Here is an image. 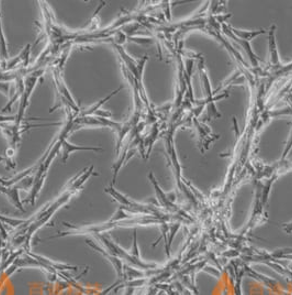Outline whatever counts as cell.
<instances>
[{
	"instance_id": "cell-1",
	"label": "cell",
	"mask_w": 292,
	"mask_h": 295,
	"mask_svg": "<svg viewBox=\"0 0 292 295\" xmlns=\"http://www.w3.org/2000/svg\"><path fill=\"white\" fill-rule=\"evenodd\" d=\"M95 176H97L98 173L95 171L93 166L84 168L79 174H77L76 176L70 180L67 186L64 188L62 194L57 198L47 204L29 220H21L19 226L12 228V232H9L5 248H8L12 252H15V251L29 252L31 251L33 236L51 220V218L56 214L59 208L67 205L80 192L84 185L89 181V178Z\"/></svg>"
},
{
	"instance_id": "cell-2",
	"label": "cell",
	"mask_w": 292,
	"mask_h": 295,
	"mask_svg": "<svg viewBox=\"0 0 292 295\" xmlns=\"http://www.w3.org/2000/svg\"><path fill=\"white\" fill-rule=\"evenodd\" d=\"M67 120H66V124L64 128L60 131V134L55 138V140L52 142V144L49 146L47 151L45 152V156H43V159L37 163L36 166H33L34 168V178H33V184L31 188V193L29 196V203L31 206H34L36 203V198L38 194H40L41 190L45 182V178L48 174L49 168L52 166V162L55 160V158L59 154L60 149L63 148V144L65 140H67L68 136L74 134L73 127H74V120L79 116V114H74L71 112H65Z\"/></svg>"
},
{
	"instance_id": "cell-3",
	"label": "cell",
	"mask_w": 292,
	"mask_h": 295,
	"mask_svg": "<svg viewBox=\"0 0 292 295\" xmlns=\"http://www.w3.org/2000/svg\"><path fill=\"white\" fill-rule=\"evenodd\" d=\"M71 46H73V44H70V43L65 44L62 48V50L57 54V56L53 60V62L49 65L52 70V78L54 82L55 90H56V105L51 109V112L56 110L57 108H62L65 112H73L77 114H79L81 112L79 107L77 106L73 96H71L63 76L64 65L66 61H67Z\"/></svg>"
},
{
	"instance_id": "cell-4",
	"label": "cell",
	"mask_w": 292,
	"mask_h": 295,
	"mask_svg": "<svg viewBox=\"0 0 292 295\" xmlns=\"http://www.w3.org/2000/svg\"><path fill=\"white\" fill-rule=\"evenodd\" d=\"M113 48L117 50L120 60L122 61L123 66L129 70L131 75L133 76V78L137 82V84L141 87L142 90H144V86H143V72H144V68L146 65V62L148 61V56H143L140 60H134L132 58L122 46L118 44H112Z\"/></svg>"
},
{
	"instance_id": "cell-5",
	"label": "cell",
	"mask_w": 292,
	"mask_h": 295,
	"mask_svg": "<svg viewBox=\"0 0 292 295\" xmlns=\"http://www.w3.org/2000/svg\"><path fill=\"white\" fill-rule=\"evenodd\" d=\"M222 30H223V34H227L230 38V39H232L233 41H235L242 48H243V50L246 53L247 58H249L250 63H251V65H252L253 68H258V66H260V65H258V62H260L261 60L257 58V56L254 53V51H253V48L251 46V43L250 42H246V41H243V40L239 39V38H236L232 34V31H231L230 26H228L227 24H222Z\"/></svg>"
},
{
	"instance_id": "cell-6",
	"label": "cell",
	"mask_w": 292,
	"mask_h": 295,
	"mask_svg": "<svg viewBox=\"0 0 292 295\" xmlns=\"http://www.w3.org/2000/svg\"><path fill=\"white\" fill-rule=\"evenodd\" d=\"M275 31H276V26H272L271 29L268 30V48H269V60H271V65L274 68H279L280 60L279 53L277 48L276 36H275Z\"/></svg>"
},
{
	"instance_id": "cell-7",
	"label": "cell",
	"mask_w": 292,
	"mask_h": 295,
	"mask_svg": "<svg viewBox=\"0 0 292 295\" xmlns=\"http://www.w3.org/2000/svg\"><path fill=\"white\" fill-rule=\"evenodd\" d=\"M192 124H194V127L198 131V134H199L200 138V146H205V149H208L210 142H212L214 139H218V136H214L210 129L206 127L205 124L198 122L196 118L192 119Z\"/></svg>"
},
{
	"instance_id": "cell-8",
	"label": "cell",
	"mask_w": 292,
	"mask_h": 295,
	"mask_svg": "<svg viewBox=\"0 0 292 295\" xmlns=\"http://www.w3.org/2000/svg\"><path fill=\"white\" fill-rule=\"evenodd\" d=\"M63 162L66 163L68 156L73 154L75 151H93V152H101L103 151L102 148H91V146H74L69 144L67 140L64 141L63 144Z\"/></svg>"
},
{
	"instance_id": "cell-9",
	"label": "cell",
	"mask_w": 292,
	"mask_h": 295,
	"mask_svg": "<svg viewBox=\"0 0 292 295\" xmlns=\"http://www.w3.org/2000/svg\"><path fill=\"white\" fill-rule=\"evenodd\" d=\"M231 31H232V34L236 36L239 38V39L246 41V42H250L253 41L255 39V38L263 36V34H266V31L265 30H257V31H244V30H239V29H235L233 26H230Z\"/></svg>"
},
{
	"instance_id": "cell-10",
	"label": "cell",
	"mask_w": 292,
	"mask_h": 295,
	"mask_svg": "<svg viewBox=\"0 0 292 295\" xmlns=\"http://www.w3.org/2000/svg\"><path fill=\"white\" fill-rule=\"evenodd\" d=\"M233 269H234V276H233V290H234V295H243L242 294V290H241V282H242V278L245 276V271H244V266H242V269H240V264H236V262L233 261Z\"/></svg>"
},
{
	"instance_id": "cell-11",
	"label": "cell",
	"mask_w": 292,
	"mask_h": 295,
	"mask_svg": "<svg viewBox=\"0 0 292 295\" xmlns=\"http://www.w3.org/2000/svg\"><path fill=\"white\" fill-rule=\"evenodd\" d=\"M9 53H8V46L5 41V36L2 30V22H1V14H0V65H4L9 61Z\"/></svg>"
},
{
	"instance_id": "cell-12",
	"label": "cell",
	"mask_w": 292,
	"mask_h": 295,
	"mask_svg": "<svg viewBox=\"0 0 292 295\" xmlns=\"http://www.w3.org/2000/svg\"><path fill=\"white\" fill-rule=\"evenodd\" d=\"M291 149H292V129H291L290 136H289V139L287 141V144H286V148H285V150H284L283 154H282V159H280V162H284L285 161V159L289 154V152L291 151Z\"/></svg>"
},
{
	"instance_id": "cell-13",
	"label": "cell",
	"mask_w": 292,
	"mask_h": 295,
	"mask_svg": "<svg viewBox=\"0 0 292 295\" xmlns=\"http://www.w3.org/2000/svg\"><path fill=\"white\" fill-rule=\"evenodd\" d=\"M283 229L286 232V234H292V222L285 224V225L283 226Z\"/></svg>"
}]
</instances>
